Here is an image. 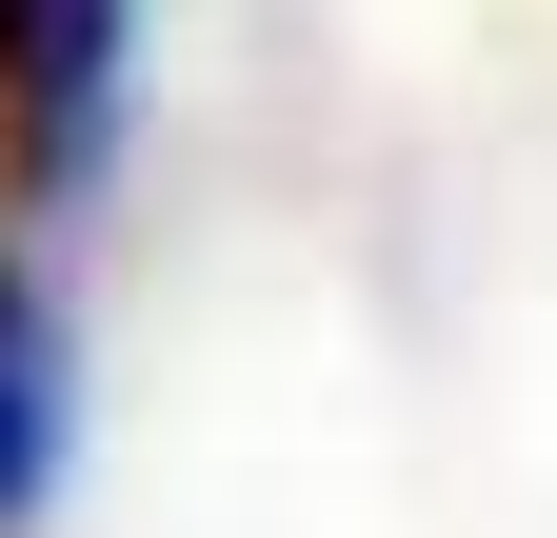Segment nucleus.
I'll return each instance as SVG.
<instances>
[{"label":"nucleus","instance_id":"1","mask_svg":"<svg viewBox=\"0 0 557 538\" xmlns=\"http://www.w3.org/2000/svg\"><path fill=\"white\" fill-rule=\"evenodd\" d=\"M120 0H0V160L21 180H81L120 140Z\"/></svg>","mask_w":557,"mask_h":538},{"label":"nucleus","instance_id":"2","mask_svg":"<svg viewBox=\"0 0 557 538\" xmlns=\"http://www.w3.org/2000/svg\"><path fill=\"white\" fill-rule=\"evenodd\" d=\"M40 479H60V299L0 259V538L40 518Z\"/></svg>","mask_w":557,"mask_h":538}]
</instances>
